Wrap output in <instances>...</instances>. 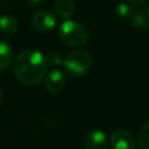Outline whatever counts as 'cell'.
<instances>
[{
  "mask_svg": "<svg viewBox=\"0 0 149 149\" xmlns=\"http://www.w3.org/2000/svg\"><path fill=\"white\" fill-rule=\"evenodd\" d=\"M13 62V50L6 42H0V72L5 71Z\"/></svg>",
  "mask_w": 149,
  "mask_h": 149,
  "instance_id": "30bf717a",
  "label": "cell"
},
{
  "mask_svg": "<svg viewBox=\"0 0 149 149\" xmlns=\"http://www.w3.org/2000/svg\"><path fill=\"white\" fill-rule=\"evenodd\" d=\"M147 0H126V2H128V3L133 5V6H140V5L144 3Z\"/></svg>",
  "mask_w": 149,
  "mask_h": 149,
  "instance_id": "2e32d148",
  "label": "cell"
},
{
  "mask_svg": "<svg viewBox=\"0 0 149 149\" xmlns=\"http://www.w3.org/2000/svg\"><path fill=\"white\" fill-rule=\"evenodd\" d=\"M146 14H147V16L149 17V3H148L147 7H146Z\"/></svg>",
  "mask_w": 149,
  "mask_h": 149,
  "instance_id": "ac0fdd59",
  "label": "cell"
},
{
  "mask_svg": "<svg viewBox=\"0 0 149 149\" xmlns=\"http://www.w3.org/2000/svg\"><path fill=\"white\" fill-rule=\"evenodd\" d=\"M44 58H45V63H47V66H51L54 69H58L59 65L63 64L64 59L62 57V55L56 51V50H51L49 51L47 55H44Z\"/></svg>",
  "mask_w": 149,
  "mask_h": 149,
  "instance_id": "7c38bea8",
  "label": "cell"
},
{
  "mask_svg": "<svg viewBox=\"0 0 149 149\" xmlns=\"http://www.w3.org/2000/svg\"><path fill=\"white\" fill-rule=\"evenodd\" d=\"M59 41L70 48L84 45L88 40V30L84 24L72 20H64L58 29Z\"/></svg>",
  "mask_w": 149,
  "mask_h": 149,
  "instance_id": "7a4b0ae2",
  "label": "cell"
},
{
  "mask_svg": "<svg viewBox=\"0 0 149 149\" xmlns=\"http://www.w3.org/2000/svg\"><path fill=\"white\" fill-rule=\"evenodd\" d=\"M111 149H136L137 140L127 129H116L112 133L109 140Z\"/></svg>",
  "mask_w": 149,
  "mask_h": 149,
  "instance_id": "277c9868",
  "label": "cell"
},
{
  "mask_svg": "<svg viewBox=\"0 0 149 149\" xmlns=\"http://www.w3.org/2000/svg\"><path fill=\"white\" fill-rule=\"evenodd\" d=\"M47 63L44 55L35 49H27L15 56L13 71L20 83L26 86H36L45 77Z\"/></svg>",
  "mask_w": 149,
  "mask_h": 149,
  "instance_id": "6da1fadb",
  "label": "cell"
},
{
  "mask_svg": "<svg viewBox=\"0 0 149 149\" xmlns=\"http://www.w3.org/2000/svg\"><path fill=\"white\" fill-rule=\"evenodd\" d=\"M31 24L41 33H49L56 27L57 19L49 10H38L31 16Z\"/></svg>",
  "mask_w": 149,
  "mask_h": 149,
  "instance_id": "5b68a950",
  "label": "cell"
},
{
  "mask_svg": "<svg viewBox=\"0 0 149 149\" xmlns=\"http://www.w3.org/2000/svg\"><path fill=\"white\" fill-rule=\"evenodd\" d=\"M2 98H3V94H2V90H1V87H0V105H1V102H2Z\"/></svg>",
  "mask_w": 149,
  "mask_h": 149,
  "instance_id": "e0dca14e",
  "label": "cell"
},
{
  "mask_svg": "<svg viewBox=\"0 0 149 149\" xmlns=\"http://www.w3.org/2000/svg\"><path fill=\"white\" fill-rule=\"evenodd\" d=\"M136 140L140 149H149V122L142 125Z\"/></svg>",
  "mask_w": 149,
  "mask_h": 149,
  "instance_id": "8fae6325",
  "label": "cell"
},
{
  "mask_svg": "<svg viewBox=\"0 0 149 149\" xmlns=\"http://www.w3.org/2000/svg\"><path fill=\"white\" fill-rule=\"evenodd\" d=\"M45 3V0H28V5L33 9H38Z\"/></svg>",
  "mask_w": 149,
  "mask_h": 149,
  "instance_id": "9a60e30c",
  "label": "cell"
},
{
  "mask_svg": "<svg viewBox=\"0 0 149 149\" xmlns=\"http://www.w3.org/2000/svg\"><path fill=\"white\" fill-rule=\"evenodd\" d=\"M92 64V56L85 50L71 51L63 62L65 72L72 77H81L86 74L91 70Z\"/></svg>",
  "mask_w": 149,
  "mask_h": 149,
  "instance_id": "3957f363",
  "label": "cell"
},
{
  "mask_svg": "<svg viewBox=\"0 0 149 149\" xmlns=\"http://www.w3.org/2000/svg\"><path fill=\"white\" fill-rule=\"evenodd\" d=\"M107 144H108V139L106 134L98 128L88 130L84 137L85 149H106Z\"/></svg>",
  "mask_w": 149,
  "mask_h": 149,
  "instance_id": "52a82bcc",
  "label": "cell"
},
{
  "mask_svg": "<svg viewBox=\"0 0 149 149\" xmlns=\"http://www.w3.org/2000/svg\"><path fill=\"white\" fill-rule=\"evenodd\" d=\"M52 7L57 16L63 20H69L76 10V2L74 0H54Z\"/></svg>",
  "mask_w": 149,
  "mask_h": 149,
  "instance_id": "ba28073f",
  "label": "cell"
},
{
  "mask_svg": "<svg viewBox=\"0 0 149 149\" xmlns=\"http://www.w3.org/2000/svg\"><path fill=\"white\" fill-rule=\"evenodd\" d=\"M115 13H116V15L119 17L132 19V16L134 14V10H133V7L130 6V3H128V2H119L115 6Z\"/></svg>",
  "mask_w": 149,
  "mask_h": 149,
  "instance_id": "5bb4252c",
  "label": "cell"
},
{
  "mask_svg": "<svg viewBox=\"0 0 149 149\" xmlns=\"http://www.w3.org/2000/svg\"><path fill=\"white\" fill-rule=\"evenodd\" d=\"M130 20L133 26L137 29H144L149 27V17L143 12H134Z\"/></svg>",
  "mask_w": 149,
  "mask_h": 149,
  "instance_id": "4fadbf2b",
  "label": "cell"
},
{
  "mask_svg": "<svg viewBox=\"0 0 149 149\" xmlns=\"http://www.w3.org/2000/svg\"><path fill=\"white\" fill-rule=\"evenodd\" d=\"M17 28H19V22L14 16L9 14H3L0 16V30L2 33L12 35L16 33Z\"/></svg>",
  "mask_w": 149,
  "mask_h": 149,
  "instance_id": "9c48e42d",
  "label": "cell"
},
{
  "mask_svg": "<svg viewBox=\"0 0 149 149\" xmlns=\"http://www.w3.org/2000/svg\"><path fill=\"white\" fill-rule=\"evenodd\" d=\"M65 84H66L65 76H64L63 71L59 70V69H52V70H50L45 74V77H44L45 88L50 93H54V94L59 93L65 87Z\"/></svg>",
  "mask_w": 149,
  "mask_h": 149,
  "instance_id": "8992f818",
  "label": "cell"
}]
</instances>
